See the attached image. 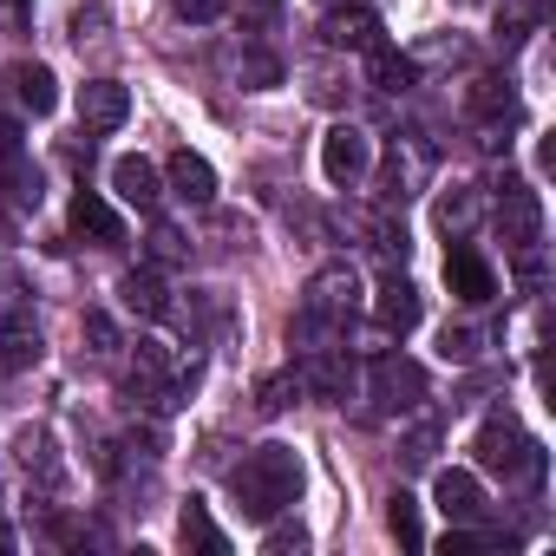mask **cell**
<instances>
[{
	"label": "cell",
	"instance_id": "cell-1",
	"mask_svg": "<svg viewBox=\"0 0 556 556\" xmlns=\"http://www.w3.org/2000/svg\"><path fill=\"white\" fill-rule=\"evenodd\" d=\"M229 497L255 523L282 517L302 497V452L295 445H255V452H242V465H229Z\"/></svg>",
	"mask_w": 556,
	"mask_h": 556
},
{
	"label": "cell",
	"instance_id": "cell-2",
	"mask_svg": "<svg viewBox=\"0 0 556 556\" xmlns=\"http://www.w3.org/2000/svg\"><path fill=\"white\" fill-rule=\"evenodd\" d=\"M471 452H478V465L497 471L504 484H536V478H543V445H536L510 413H491V419L478 426Z\"/></svg>",
	"mask_w": 556,
	"mask_h": 556
},
{
	"label": "cell",
	"instance_id": "cell-3",
	"mask_svg": "<svg viewBox=\"0 0 556 556\" xmlns=\"http://www.w3.org/2000/svg\"><path fill=\"white\" fill-rule=\"evenodd\" d=\"M125 400H131V406H151V413H170V406H177V361H170L164 341H138V348H131Z\"/></svg>",
	"mask_w": 556,
	"mask_h": 556
},
{
	"label": "cell",
	"instance_id": "cell-4",
	"mask_svg": "<svg viewBox=\"0 0 556 556\" xmlns=\"http://www.w3.org/2000/svg\"><path fill=\"white\" fill-rule=\"evenodd\" d=\"M367 400H374V413H413V406L426 400V367L406 361V354H374V367H367Z\"/></svg>",
	"mask_w": 556,
	"mask_h": 556
},
{
	"label": "cell",
	"instance_id": "cell-5",
	"mask_svg": "<svg viewBox=\"0 0 556 556\" xmlns=\"http://www.w3.org/2000/svg\"><path fill=\"white\" fill-rule=\"evenodd\" d=\"M497 236H504V249H517V255H530V249L543 242V197H536L523 177H504V197H497Z\"/></svg>",
	"mask_w": 556,
	"mask_h": 556
},
{
	"label": "cell",
	"instance_id": "cell-6",
	"mask_svg": "<svg viewBox=\"0 0 556 556\" xmlns=\"http://www.w3.org/2000/svg\"><path fill=\"white\" fill-rule=\"evenodd\" d=\"M367 170H374V138L361 125H328V138H321V177L334 190H354Z\"/></svg>",
	"mask_w": 556,
	"mask_h": 556
},
{
	"label": "cell",
	"instance_id": "cell-7",
	"mask_svg": "<svg viewBox=\"0 0 556 556\" xmlns=\"http://www.w3.org/2000/svg\"><path fill=\"white\" fill-rule=\"evenodd\" d=\"M295 380H302V393H315V400H328V406H348V393H354V354H341L334 341L328 348H302V367H295Z\"/></svg>",
	"mask_w": 556,
	"mask_h": 556
},
{
	"label": "cell",
	"instance_id": "cell-8",
	"mask_svg": "<svg viewBox=\"0 0 556 556\" xmlns=\"http://www.w3.org/2000/svg\"><path fill=\"white\" fill-rule=\"evenodd\" d=\"M426 177H432V151H426L419 138H393L387 170H380V210H400L406 197H419Z\"/></svg>",
	"mask_w": 556,
	"mask_h": 556
},
{
	"label": "cell",
	"instance_id": "cell-9",
	"mask_svg": "<svg viewBox=\"0 0 556 556\" xmlns=\"http://www.w3.org/2000/svg\"><path fill=\"white\" fill-rule=\"evenodd\" d=\"M445 282H452V295H458L465 308H484V302L497 295V275H491V262H484L471 242H452V249H445Z\"/></svg>",
	"mask_w": 556,
	"mask_h": 556
},
{
	"label": "cell",
	"instance_id": "cell-10",
	"mask_svg": "<svg viewBox=\"0 0 556 556\" xmlns=\"http://www.w3.org/2000/svg\"><path fill=\"white\" fill-rule=\"evenodd\" d=\"M432 504H439L445 523H478V517H484V484H478V471L445 465V471L432 478Z\"/></svg>",
	"mask_w": 556,
	"mask_h": 556
},
{
	"label": "cell",
	"instance_id": "cell-11",
	"mask_svg": "<svg viewBox=\"0 0 556 556\" xmlns=\"http://www.w3.org/2000/svg\"><path fill=\"white\" fill-rule=\"evenodd\" d=\"M374 321H380V334H413L419 321H426V295L406 282V275H387L380 282V295H374Z\"/></svg>",
	"mask_w": 556,
	"mask_h": 556
},
{
	"label": "cell",
	"instance_id": "cell-12",
	"mask_svg": "<svg viewBox=\"0 0 556 556\" xmlns=\"http://www.w3.org/2000/svg\"><path fill=\"white\" fill-rule=\"evenodd\" d=\"M14 458H21V471H27L40 491H60V484H66V458H60V445H53L47 426H21V432H14Z\"/></svg>",
	"mask_w": 556,
	"mask_h": 556
},
{
	"label": "cell",
	"instance_id": "cell-13",
	"mask_svg": "<svg viewBox=\"0 0 556 556\" xmlns=\"http://www.w3.org/2000/svg\"><path fill=\"white\" fill-rule=\"evenodd\" d=\"M112 190H118V203H131V210H144V216L164 203V177H157V164L138 157V151L112 157Z\"/></svg>",
	"mask_w": 556,
	"mask_h": 556
},
{
	"label": "cell",
	"instance_id": "cell-14",
	"mask_svg": "<svg viewBox=\"0 0 556 556\" xmlns=\"http://www.w3.org/2000/svg\"><path fill=\"white\" fill-rule=\"evenodd\" d=\"M131 118V92L118 79H86L79 86V125L86 131H118Z\"/></svg>",
	"mask_w": 556,
	"mask_h": 556
},
{
	"label": "cell",
	"instance_id": "cell-15",
	"mask_svg": "<svg viewBox=\"0 0 556 556\" xmlns=\"http://www.w3.org/2000/svg\"><path fill=\"white\" fill-rule=\"evenodd\" d=\"M380 40H387V34H380V21H374L367 8H348V14L334 8V14L321 21V47H328V53H374Z\"/></svg>",
	"mask_w": 556,
	"mask_h": 556
},
{
	"label": "cell",
	"instance_id": "cell-16",
	"mask_svg": "<svg viewBox=\"0 0 556 556\" xmlns=\"http://www.w3.org/2000/svg\"><path fill=\"white\" fill-rule=\"evenodd\" d=\"M465 112L478 125H517V86L504 73H478L471 92H465Z\"/></svg>",
	"mask_w": 556,
	"mask_h": 556
},
{
	"label": "cell",
	"instance_id": "cell-17",
	"mask_svg": "<svg viewBox=\"0 0 556 556\" xmlns=\"http://www.w3.org/2000/svg\"><path fill=\"white\" fill-rule=\"evenodd\" d=\"M118 302H125L138 321H164V315H170V289H164L157 268H125V275H118Z\"/></svg>",
	"mask_w": 556,
	"mask_h": 556
},
{
	"label": "cell",
	"instance_id": "cell-18",
	"mask_svg": "<svg viewBox=\"0 0 556 556\" xmlns=\"http://www.w3.org/2000/svg\"><path fill=\"white\" fill-rule=\"evenodd\" d=\"M73 229L92 236L99 249H118V242H125V216H118L99 190H79V197H73Z\"/></svg>",
	"mask_w": 556,
	"mask_h": 556
},
{
	"label": "cell",
	"instance_id": "cell-19",
	"mask_svg": "<svg viewBox=\"0 0 556 556\" xmlns=\"http://www.w3.org/2000/svg\"><path fill=\"white\" fill-rule=\"evenodd\" d=\"M8 86H14L21 112H34V118H47V112L60 105V79H53V66H40V60L14 66V73H8Z\"/></svg>",
	"mask_w": 556,
	"mask_h": 556
},
{
	"label": "cell",
	"instance_id": "cell-20",
	"mask_svg": "<svg viewBox=\"0 0 556 556\" xmlns=\"http://www.w3.org/2000/svg\"><path fill=\"white\" fill-rule=\"evenodd\" d=\"M170 190L184 197V203H216V170H210V157H197V151H170Z\"/></svg>",
	"mask_w": 556,
	"mask_h": 556
},
{
	"label": "cell",
	"instance_id": "cell-21",
	"mask_svg": "<svg viewBox=\"0 0 556 556\" xmlns=\"http://www.w3.org/2000/svg\"><path fill=\"white\" fill-rule=\"evenodd\" d=\"M177 543H184V549H210V556L229 549V536L216 530V517H210L203 497H184V510H177Z\"/></svg>",
	"mask_w": 556,
	"mask_h": 556
},
{
	"label": "cell",
	"instance_id": "cell-22",
	"mask_svg": "<svg viewBox=\"0 0 556 556\" xmlns=\"http://www.w3.org/2000/svg\"><path fill=\"white\" fill-rule=\"evenodd\" d=\"M478 216H484V190H478V184H452V190L439 197V229H445V236L478 229Z\"/></svg>",
	"mask_w": 556,
	"mask_h": 556
},
{
	"label": "cell",
	"instance_id": "cell-23",
	"mask_svg": "<svg viewBox=\"0 0 556 556\" xmlns=\"http://www.w3.org/2000/svg\"><path fill=\"white\" fill-rule=\"evenodd\" d=\"M367 60H374V86H380V92H413V86H419V66H413V53H393L387 40H380Z\"/></svg>",
	"mask_w": 556,
	"mask_h": 556
},
{
	"label": "cell",
	"instance_id": "cell-24",
	"mask_svg": "<svg viewBox=\"0 0 556 556\" xmlns=\"http://www.w3.org/2000/svg\"><path fill=\"white\" fill-rule=\"evenodd\" d=\"M236 79H242V92H268V86H282V60L262 53V47H242L236 53Z\"/></svg>",
	"mask_w": 556,
	"mask_h": 556
},
{
	"label": "cell",
	"instance_id": "cell-25",
	"mask_svg": "<svg viewBox=\"0 0 556 556\" xmlns=\"http://www.w3.org/2000/svg\"><path fill=\"white\" fill-rule=\"evenodd\" d=\"M387 530H393V543H406V549H419V543H426V530H419V504H413L406 491H393V497H387Z\"/></svg>",
	"mask_w": 556,
	"mask_h": 556
},
{
	"label": "cell",
	"instance_id": "cell-26",
	"mask_svg": "<svg viewBox=\"0 0 556 556\" xmlns=\"http://www.w3.org/2000/svg\"><path fill=\"white\" fill-rule=\"evenodd\" d=\"M0 361H8V367H27V361H40V328H27V315L0 328Z\"/></svg>",
	"mask_w": 556,
	"mask_h": 556
},
{
	"label": "cell",
	"instance_id": "cell-27",
	"mask_svg": "<svg viewBox=\"0 0 556 556\" xmlns=\"http://www.w3.org/2000/svg\"><path fill=\"white\" fill-rule=\"evenodd\" d=\"M432 452H439V419H413L400 432V458L406 465H432Z\"/></svg>",
	"mask_w": 556,
	"mask_h": 556
},
{
	"label": "cell",
	"instance_id": "cell-28",
	"mask_svg": "<svg viewBox=\"0 0 556 556\" xmlns=\"http://www.w3.org/2000/svg\"><path fill=\"white\" fill-rule=\"evenodd\" d=\"M295 393H302V380H295V374H268V380L255 387V413H268V419H275V413H289V400H295Z\"/></svg>",
	"mask_w": 556,
	"mask_h": 556
},
{
	"label": "cell",
	"instance_id": "cell-29",
	"mask_svg": "<svg viewBox=\"0 0 556 556\" xmlns=\"http://www.w3.org/2000/svg\"><path fill=\"white\" fill-rule=\"evenodd\" d=\"M478 354H484V334H478V328H445V334H439V361L471 367Z\"/></svg>",
	"mask_w": 556,
	"mask_h": 556
},
{
	"label": "cell",
	"instance_id": "cell-30",
	"mask_svg": "<svg viewBox=\"0 0 556 556\" xmlns=\"http://www.w3.org/2000/svg\"><path fill=\"white\" fill-rule=\"evenodd\" d=\"M79 334H86V348H92V361H112V354L125 348V341H118V328H112V315H99V308H92V315L79 321Z\"/></svg>",
	"mask_w": 556,
	"mask_h": 556
},
{
	"label": "cell",
	"instance_id": "cell-31",
	"mask_svg": "<svg viewBox=\"0 0 556 556\" xmlns=\"http://www.w3.org/2000/svg\"><path fill=\"white\" fill-rule=\"evenodd\" d=\"M465 53H471V47H465L458 34H452V40H419V47H413V66H458Z\"/></svg>",
	"mask_w": 556,
	"mask_h": 556
},
{
	"label": "cell",
	"instance_id": "cell-32",
	"mask_svg": "<svg viewBox=\"0 0 556 556\" xmlns=\"http://www.w3.org/2000/svg\"><path fill=\"white\" fill-rule=\"evenodd\" d=\"M348 92H354V86H341L334 66H308V99H315V105H341Z\"/></svg>",
	"mask_w": 556,
	"mask_h": 556
},
{
	"label": "cell",
	"instance_id": "cell-33",
	"mask_svg": "<svg viewBox=\"0 0 556 556\" xmlns=\"http://www.w3.org/2000/svg\"><path fill=\"white\" fill-rule=\"evenodd\" d=\"M262 549H268V556H289V549H308V530H302V523H275V517H268V536H262Z\"/></svg>",
	"mask_w": 556,
	"mask_h": 556
},
{
	"label": "cell",
	"instance_id": "cell-34",
	"mask_svg": "<svg viewBox=\"0 0 556 556\" xmlns=\"http://www.w3.org/2000/svg\"><path fill=\"white\" fill-rule=\"evenodd\" d=\"M21 321V275L14 268H0V328Z\"/></svg>",
	"mask_w": 556,
	"mask_h": 556
},
{
	"label": "cell",
	"instance_id": "cell-35",
	"mask_svg": "<svg viewBox=\"0 0 556 556\" xmlns=\"http://www.w3.org/2000/svg\"><path fill=\"white\" fill-rule=\"evenodd\" d=\"M99 34H105V8H79V14H73V40L86 47V40H99Z\"/></svg>",
	"mask_w": 556,
	"mask_h": 556
},
{
	"label": "cell",
	"instance_id": "cell-36",
	"mask_svg": "<svg viewBox=\"0 0 556 556\" xmlns=\"http://www.w3.org/2000/svg\"><path fill=\"white\" fill-rule=\"evenodd\" d=\"M170 8H177L184 21H197V27H203V21H223V0H170Z\"/></svg>",
	"mask_w": 556,
	"mask_h": 556
},
{
	"label": "cell",
	"instance_id": "cell-37",
	"mask_svg": "<svg viewBox=\"0 0 556 556\" xmlns=\"http://www.w3.org/2000/svg\"><path fill=\"white\" fill-rule=\"evenodd\" d=\"M151 249H157V262H177V255H184V236L157 223V229H151Z\"/></svg>",
	"mask_w": 556,
	"mask_h": 556
},
{
	"label": "cell",
	"instance_id": "cell-38",
	"mask_svg": "<svg viewBox=\"0 0 556 556\" xmlns=\"http://www.w3.org/2000/svg\"><path fill=\"white\" fill-rule=\"evenodd\" d=\"M27 144H21V125L14 118H0V157H21Z\"/></svg>",
	"mask_w": 556,
	"mask_h": 556
},
{
	"label": "cell",
	"instance_id": "cell-39",
	"mask_svg": "<svg viewBox=\"0 0 556 556\" xmlns=\"http://www.w3.org/2000/svg\"><path fill=\"white\" fill-rule=\"evenodd\" d=\"M0 8H8V21L21 27V21H27V8H34V0H0Z\"/></svg>",
	"mask_w": 556,
	"mask_h": 556
},
{
	"label": "cell",
	"instance_id": "cell-40",
	"mask_svg": "<svg viewBox=\"0 0 556 556\" xmlns=\"http://www.w3.org/2000/svg\"><path fill=\"white\" fill-rule=\"evenodd\" d=\"M328 8H341V0H328Z\"/></svg>",
	"mask_w": 556,
	"mask_h": 556
}]
</instances>
